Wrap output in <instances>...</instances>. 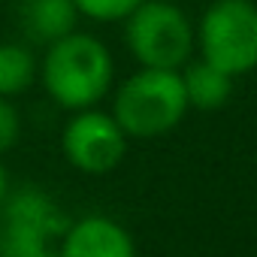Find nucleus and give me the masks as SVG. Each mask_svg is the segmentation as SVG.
Returning <instances> with one entry per match:
<instances>
[{"label":"nucleus","instance_id":"1","mask_svg":"<svg viewBox=\"0 0 257 257\" xmlns=\"http://www.w3.org/2000/svg\"><path fill=\"white\" fill-rule=\"evenodd\" d=\"M112 76L115 61L106 43L82 31L46 46V58L40 64V82L46 94L70 112L97 106L112 88Z\"/></svg>","mask_w":257,"mask_h":257},{"label":"nucleus","instance_id":"2","mask_svg":"<svg viewBox=\"0 0 257 257\" xmlns=\"http://www.w3.org/2000/svg\"><path fill=\"white\" fill-rule=\"evenodd\" d=\"M188 94L179 70L143 67L127 76L112 100V118L134 140L164 137L188 115Z\"/></svg>","mask_w":257,"mask_h":257},{"label":"nucleus","instance_id":"3","mask_svg":"<svg viewBox=\"0 0 257 257\" xmlns=\"http://www.w3.org/2000/svg\"><path fill=\"white\" fill-rule=\"evenodd\" d=\"M124 43L140 67L179 70L191 61L197 31L173 0H143L124 19Z\"/></svg>","mask_w":257,"mask_h":257},{"label":"nucleus","instance_id":"4","mask_svg":"<svg viewBox=\"0 0 257 257\" xmlns=\"http://www.w3.org/2000/svg\"><path fill=\"white\" fill-rule=\"evenodd\" d=\"M197 46L203 61L227 76H245L257 67V4L254 0H212L206 7Z\"/></svg>","mask_w":257,"mask_h":257},{"label":"nucleus","instance_id":"5","mask_svg":"<svg viewBox=\"0 0 257 257\" xmlns=\"http://www.w3.org/2000/svg\"><path fill=\"white\" fill-rule=\"evenodd\" d=\"M61 152L70 167L85 176H106L112 173L127 155V134L118 127L112 112L103 109H79L64 124Z\"/></svg>","mask_w":257,"mask_h":257},{"label":"nucleus","instance_id":"6","mask_svg":"<svg viewBox=\"0 0 257 257\" xmlns=\"http://www.w3.org/2000/svg\"><path fill=\"white\" fill-rule=\"evenodd\" d=\"M4 206H7V224L0 230V248L7 257H28L46 251V236L61 230L55 206L37 191H22L13 200L7 197Z\"/></svg>","mask_w":257,"mask_h":257},{"label":"nucleus","instance_id":"7","mask_svg":"<svg viewBox=\"0 0 257 257\" xmlns=\"http://www.w3.org/2000/svg\"><path fill=\"white\" fill-rule=\"evenodd\" d=\"M58 257H137V245L118 221L85 215L64 230Z\"/></svg>","mask_w":257,"mask_h":257},{"label":"nucleus","instance_id":"8","mask_svg":"<svg viewBox=\"0 0 257 257\" xmlns=\"http://www.w3.org/2000/svg\"><path fill=\"white\" fill-rule=\"evenodd\" d=\"M19 22L25 37L40 46H52L76 31L79 10L73 0H22Z\"/></svg>","mask_w":257,"mask_h":257},{"label":"nucleus","instance_id":"9","mask_svg":"<svg viewBox=\"0 0 257 257\" xmlns=\"http://www.w3.org/2000/svg\"><path fill=\"white\" fill-rule=\"evenodd\" d=\"M182 82H185L188 106L191 109H200V112H215V109L227 106V100L233 94V76L221 73L218 67H212L203 58L185 64Z\"/></svg>","mask_w":257,"mask_h":257},{"label":"nucleus","instance_id":"10","mask_svg":"<svg viewBox=\"0 0 257 257\" xmlns=\"http://www.w3.org/2000/svg\"><path fill=\"white\" fill-rule=\"evenodd\" d=\"M40 70L28 46L0 43V97H19L37 82Z\"/></svg>","mask_w":257,"mask_h":257},{"label":"nucleus","instance_id":"11","mask_svg":"<svg viewBox=\"0 0 257 257\" xmlns=\"http://www.w3.org/2000/svg\"><path fill=\"white\" fill-rule=\"evenodd\" d=\"M79 16L94 22H124L143 0H73Z\"/></svg>","mask_w":257,"mask_h":257},{"label":"nucleus","instance_id":"12","mask_svg":"<svg viewBox=\"0 0 257 257\" xmlns=\"http://www.w3.org/2000/svg\"><path fill=\"white\" fill-rule=\"evenodd\" d=\"M19 137H22V115L10 97H0V155L16 149Z\"/></svg>","mask_w":257,"mask_h":257},{"label":"nucleus","instance_id":"13","mask_svg":"<svg viewBox=\"0 0 257 257\" xmlns=\"http://www.w3.org/2000/svg\"><path fill=\"white\" fill-rule=\"evenodd\" d=\"M7 197H10V176H7V167H4V161H0V209H4Z\"/></svg>","mask_w":257,"mask_h":257},{"label":"nucleus","instance_id":"14","mask_svg":"<svg viewBox=\"0 0 257 257\" xmlns=\"http://www.w3.org/2000/svg\"><path fill=\"white\" fill-rule=\"evenodd\" d=\"M28 257H58V254H55V251H49V248H46V251H37V254H28Z\"/></svg>","mask_w":257,"mask_h":257}]
</instances>
